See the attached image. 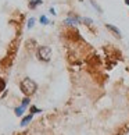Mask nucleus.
<instances>
[{
    "label": "nucleus",
    "mask_w": 129,
    "mask_h": 135,
    "mask_svg": "<svg viewBox=\"0 0 129 135\" xmlns=\"http://www.w3.org/2000/svg\"><path fill=\"white\" fill-rule=\"evenodd\" d=\"M36 88H38V85L35 81H32L31 78H24L21 84H19V89H21V92L25 95V96H32V95L36 92Z\"/></svg>",
    "instance_id": "1"
},
{
    "label": "nucleus",
    "mask_w": 129,
    "mask_h": 135,
    "mask_svg": "<svg viewBox=\"0 0 129 135\" xmlns=\"http://www.w3.org/2000/svg\"><path fill=\"white\" fill-rule=\"evenodd\" d=\"M104 52H106V54H107V60H111L110 67H112L118 60H122L121 52L118 50V49H115L114 46H111V45H106V46H104Z\"/></svg>",
    "instance_id": "2"
},
{
    "label": "nucleus",
    "mask_w": 129,
    "mask_h": 135,
    "mask_svg": "<svg viewBox=\"0 0 129 135\" xmlns=\"http://www.w3.org/2000/svg\"><path fill=\"white\" fill-rule=\"evenodd\" d=\"M36 54L40 61H49L51 59V49L49 46H40V47H38Z\"/></svg>",
    "instance_id": "3"
},
{
    "label": "nucleus",
    "mask_w": 129,
    "mask_h": 135,
    "mask_svg": "<svg viewBox=\"0 0 129 135\" xmlns=\"http://www.w3.org/2000/svg\"><path fill=\"white\" fill-rule=\"evenodd\" d=\"M86 63H87V66H89V68H99L100 67V64H101V60H100V57L97 56H89L87 59H86Z\"/></svg>",
    "instance_id": "4"
},
{
    "label": "nucleus",
    "mask_w": 129,
    "mask_h": 135,
    "mask_svg": "<svg viewBox=\"0 0 129 135\" xmlns=\"http://www.w3.org/2000/svg\"><path fill=\"white\" fill-rule=\"evenodd\" d=\"M67 38L69 39V41H72V42H79V41H82L81 35H79V32L76 31L75 28H69V29H67Z\"/></svg>",
    "instance_id": "5"
},
{
    "label": "nucleus",
    "mask_w": 129,
    "mask_h": 135,
    "mask_svg": "<svg viewBox=\"0 0 129 135\" xmlns=\"http://www.w3.org/2000/svg\"><path fill=\"white\" fill-rule=\"evenodd\" d=\"M106 28L108 29V31H111L115 36H118V38H121V32H120V29L118 28H115L114 25H111V24H106Z\"/></svg>",
    "instance_id": "6"
},
{
    "label": "nucleus",
    "mask_w": 129,
    "mask_h": 135,
    "mask_svg": "<svg viewBox=\"0 0 129 135\" xmlns=\"http://www.w3.org/2000/svg\"><path fill=\"white\" fill-rule=\"evenodd\" d=\"M39 4H42V0H31L29 2V8H35Z\"/></svg>",
    "instance_id": "7"
},
{
    "label": "nucleus",
    "mask_w": 129,
    "mask_h": 135,
    "mask_svg": "<svg viewBox=\"0 0 129 135\" xmlns=\"http://www.w3.org/2000/svg\"><path fill=\"white\" fill-rule=\"evenodd\" d=\"M36 46V42L33 41V39H29V41L27 42V47H28V50H32V49Z\"/></svg>",
    "instance_id": "8"
},
{
    "label": "nucleus",
    "mask_w": 129,
    "mask_h": 135,
    "mask_svg": "<svg viewBox=\"0 0 129 135\" xmlns=\"http://www.w3.org/2000/svg\"><path fill=\"white\" fill-rule=\"evenodd\" d=\"M24 110H25V107H24L22 104H21V106H19V107H17V109H16V114H17V116H22Z\"/></svg>",
    "instance_id": "9"
},
{
    "label": "nucleus",
    "mask_w": 129,
    "mask_h": 135,
    "mask_svg": "<svg viewBox=\"0 0 129 135\" xmlns=\"http://www.w3.org/2000/svg\"><path fill=\"white\" fill-rule=\"evenodd\" d=\"M31 120H32V114H29V116H27L25 118H24V120H22V123H21V126H27V124H28L29 121H31Z\"/></svg>",
    "instance_id": "10"
},
{
    "label": "nucleus",
    "mask_w": 129,
    "mask_h": 135,
    "mask_svg": "<svg viewBox=\"0 0 129 135\" xmlns=\"http://www.w3.org/2000/svg\"><path fill=\"white\" fill-rule=\"evenodd\" d=\"M128 129H129V127H128V126H126V127H123V128L121 129V131H118V132H117V135H125V134L128 132Z\"/></svg>",
    "instance_id": "11"
},
{
    "label": "nucleus",
    "mask_w": 129,
    "mask_h": 135,
    "mask_svg": "<svg viewBox=\"0 0 129 135\" xmlns=\"http://www.w3.org/2000/svg\"><path fill=\"white\" fill-rule=\"evenodd\" d=\"M4 88H6V81L3 78H0V92L4 91Z\"/></svg>",
    "instance_id": "12"
},
{
    "label": "nucleus",
    "mask_w": 129,
    "mask_h": 135,
    "mask_svg": "<svg viewBox=\"0 0 129 135\" xmlns=\"http://www.w3.org/2000/svg\"><path fill=\"white\" fill-rule=\"evenodd\" d=\"M28 104H29V98H28V96H25V99L22 100V106H24V107H27Z\"/></svg>",
    "instance_id": "13"
},
{
    "label": "nucleus",
    "mask_w": 129,
    "mask_h": 135,
    "mask_svg": "<svg viewBox=\"0 0 129 135\" xmlns=\"http://www.w3.org/2000/svg\"><path fill=\"white\" fill-rule=\"evenodd\" d=\"M83 22H85L87 27H90V25H92V20H90V18H85V20H83Z\"/></svg>",
    "instance_id": "14"
},
{
    "label": "nucleus",
    "mask_w": 129,
    "mask_h": 135,
    "mask_svg": "<svg viewBox=\"0 0 129 135\" xmlns=\"http://www.w3.org/2000/svg\"><path fill=\"white\" fill-rule=\"evenodd\" d=\"M33 24H35V20L31 18V20L28 21V28H32V27H33Z\"/></svg>",
    "instance_id": "15"
},
{
    "label": "nucleus",
    "mask_w": 129,
    "mask_h": 135,
    "mask_svg": "<svg viewBox=\"0 0 129 135\" xmlns=\"http://www.w3.org/2000/svg\"><path fill=\"white\" fill-rule=\"evenodd\" d=\"M40 22H42V24H47L49 21H47V18L44 17V16H42V17H40Z\"/></svg>",
    "instance_id": "16"
},
{
    "label": "nucleus",
    "mask_w": 129,
    "mask_h": 135,
    "mask_svg": "<svg viewBox=\"0 0 129 135\" xmlns=\"http://www.w3.org/2000/svg\"><path fill=\"white\" fill-rule=\"evenodd\" d=\"M36 112L39 113V112H40V110H39V109H36V107H35V106H32V107H31V113L33 114V113H36Z\"/></svg>",
    "instance_id": "17"
},
{
    "label": "nucleus",
    "mask_w": 129,
    "mask_h": 135,
    "mask_svg": "<svg viewBox=\"0 0 129 135\" xmlns=\"http://www.w3.org/2000/svg\"><path fill=\"white\" fill-rule=\"evenodd\" d=\"M125 3L128 4V6H129V0H125Z\"/></svg>",
    "instance_id": "18"
}]
</instances>
